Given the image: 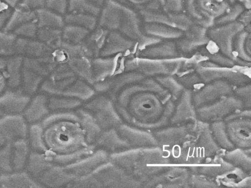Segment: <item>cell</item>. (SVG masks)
Listing matches in <instances>:
<instances>
[{
    "label": "cell",
    "instance_id": "277c9868",
    "mask_svg": "<svg viewBox=\"0 0 251 188\" xmlns=\"http://www.w3.org/2000/svg\"><path fill=\"white\" fill-rule=\"evenodd\" d=\"M14 34L22 37L32 38L36 33V26L32 22L24 24L14 30Z\"/></svg>",
    "mask_w": 251,
    "mask_h": 188
},
{
    "label": "cell",
    "instance_id": "52a82bcc",
    "mask_svg": "<svg viewBox=\"0 0 251 188\" xmlns=\"http://www.w3.org/2000/svg\"><path fill=\"white\" fill-rule=\"evenodd\" d=\"M124 1H125L127 3L134 4V5H139L142 4L143 3H145L150 0H122Z\"/></svg>",
    "mask_w": 251,
    "mask_h": 188
},
{
    "label": "cell",
    "instance_id": "ba28073f",
    "mask_svg": "<svg viewBox=\"0 0 251 188\" xmlns=\"http://www.w3.org/2000/svg\"><path fill=\"white\" fill-rule=\"evenodd\" d=\"M6 1L9 5L14 6L19 0H3Z\"/></svg>",
    "mask_w": 251,
    "mask_h": 188
},
{
    "label": "cell",
    "instance_id": "6da1fadb",
    "mask_svg": "<svg viewBox=\"0 0 251 188\" xmlns=\"http://www.w3.org/2000/svg\"><path fill=\"white\" fill-rule=\"evenodd\" d=\"M35 14L23 4L17 7L11 16L3 29L5 31L14 30L19 26L33 21Z\"/></svg>",
    "mask_w": 251,
    "mask_h": 188
},
{
    "label": "cell",
    "instance_id": "3957f363",
    "mask_svg": "<svg viewBox=\"0 0 251 188\" xmlns=\"http://www.w3.org/2000/svg\"><path fill=\"white\" fill-rule=\"evenodd\" d=\"M16 35L7 31H0V56L10 55L15 52Z\"/></svg>",
    "mask_w": 251,
    "mask_h": 188
},
{
    "label": "cell",
    "instance_id": "7a4b0ae2",
    "mask_svg": "<svg viewBox=\"0 0 251 188\" xmlns=\"http://www.w3.org/2000/svg\"><path fill=\"white\" fill-rule=\"evenodd\" d=\"M41 51L39 43L28 38L17 39L15 44V52L18 54L33 58L38 56Z\"/></svg>",
    "mask_w": 251,
    "mask_h": 188
},
{
    "label": "cell",
    "instance_id": "8992f818",
    "mask_svg": "<svg viewBox=\"0 0 251 188\" xmlns=\"http://www.w3.org/2000/svg\"><path fill=\"white\" fill-rule=\"evenodd\" d=\"M43 0H24L23 4L30 8H35L40 6L43 3Z\"/></svg>",
    "mask_w": 251,
    "mask_h": 188
},
{
    "label": "cell",
    "instance_id": "9c48e42d",
    "mask_svg": "<svg viewBox=\"0 0 251 188\" xmlns=\"http://www.w3.org/2000/svg\"><path fill=\"white\" fill-rule=\"evenodd\" d=\"M7 61L2 58H0V69H2L6 66Z\"/></svg>",
    "mask_w": 251,
    "mask_h": 188
},
{
    "label": "cell",
    "instance_id": "5b68a950",
    "mask_svg": "<svg viewBox=\"0 0 251 188\" xmlns=\"http://www.w3.org/2000/svg\"><path fill=\"white\" fill-rule=\"evenodd\" d=\"M11 13V12L8 11H3L0 13V28H2V27L5 25Z\"/></svg>",
    "mask_w": 251,
    "mask_h": 188
}]
</instances>
